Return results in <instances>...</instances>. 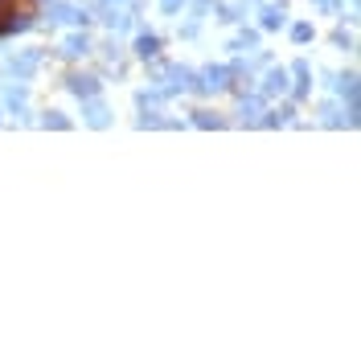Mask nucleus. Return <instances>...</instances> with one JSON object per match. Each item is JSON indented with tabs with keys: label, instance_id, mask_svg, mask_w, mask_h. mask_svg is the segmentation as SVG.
<instances>
[{
	"label": "nucleus",
	"instance_id": "nucleus-1",
	"mask_svg": "<svg viewBox=\"0 0 361 361\" xmlns=\"http://www.w3.org/2000/svg\"><path fill=\"white\" fill-rule=\"evenodd\" d=\"M21 25H25V17L17 13V4L13 0H0V37L13 33V29H21Z\"/></svg>",
	"mask_w": 361,
	"mask_h": 361
}]
</instances>
